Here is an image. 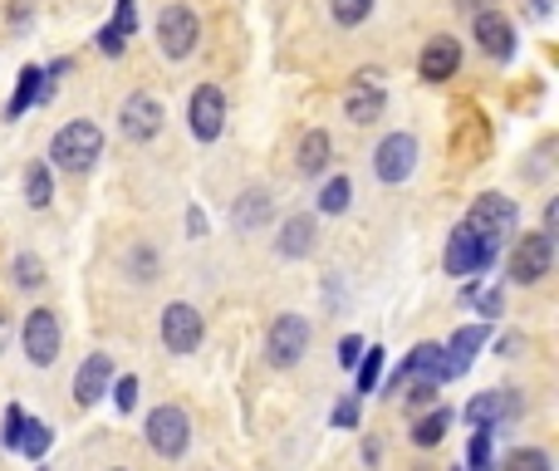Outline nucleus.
<instances>
[{"mask_svg":"<svg viewBox=\"0 0 559 471\" xmlns=\"http://www.w3.org/2000/svg\"><path fill=\"white\" fill-rule=\"evenodd\" d=\"M456 5H466V10H481V0H456Z\"/></svg>","mask_w":559,"mask_h":471,"instance_id":"45","label":"nucleus"},{"mask_svg":"<svg viewBox=\"0 0 559 471\" xmlns=\"http://www.w3.org/2000/svg\"><path fill=\"white\" fill-rule=\"evenodd\" d=\"M94 39H98V49H104V55H108V59H118V55H123V49H128V39H123V35H118V30H114V25H104V30H98V35H94Z\"/></svg>","mask_w":559,"mask_h":471,"instance_id":"38","label":"nucleus"},{"mask_svg":"<svg viewBox=\"0 0 559 471\" xmlns=\"http://www.w3.org/2000/svg\"><path fill=\"white\" fill-rule=\"evenodd\" d=\"M49 443H55V433H49V423H39V417H25V427H20V447H15V452H25L29 462H39V457L49 452Z\"/></svg>","mask_w":559,"mask_h":471,"instance_id":"26","label":"nucleus"},{"mask_svg":"<svg viewBox=\"0 0 559 471\" xmlns=\"http://www.w3.org/2000/svg\"><path fill=\"white\" fill-rule=\"evenodd\" d=\"M329 10H334V20L344 30H354V25H364V20L373 15V0H329Z\"/></svg>","mask_w":559,"mask_h":471,"instance_id":"29","label":"nucleus"},{"mask_svg":"<svg viewBox=\"0 0 559 471\" xmlns=\"http://www.w3.org/2000/svg\"><path fill=\"white\" fill-rule=\"evenodd\" d=\"M20 427H25V413H20V408H10V413H5V433H0V443H5L10 452L20 447Z\"/></svg>","mask_w":559,"mask_h":471,"instance_id":"39","label":"nucleus"},{"mask_svg":"<svg viewBox=\"0 0 559 471\" xmlns=\"http://www.w3.org/2000/svg\"><path fill=\"white\" fill-rule=\"evenodd\" d=\"M305 349H309L305 315H280L271 325V334H265V358H271L275 368H295L299 358H305Z\"/></svg>","mask_w":559,"mask_h":471,"instance_id":"8","label":"nucleus"},{"mask_svg":"<svg viewBox=\"0 0 559 471\" xmlns=\"http://www.w3.org/2000/svg\"><path fill=\"white\" fill-rule=\"evenodd\" d=\"M413 167H417V138H413V133H388L383 143L373 148V173H378V182L397 187V182H407V177H413Z\"/></svg>","mask_w":559,"mask_h":471,"instance_id":"7","label":"nucleus"},{"mask_svg":"<svg viewBox=\"0 0 559 471\" xmlns=\"http://www.w3.org/2000/svg\"><path fill=\"white\" fill-rule=\"evenodd\" d=\"M10 275H15V285L20 290H39L45 285V266H39V256H15V266H10Z\"/></svg>","mask_w":559,"mask_h":471,"instance_id":"30","label":"nucleus"},{"mask_svg":"<svg viewBox=\"0 0 559 471\" xmlns=\"http://www.w3.org/2000/svg\"><path fill=\"white\" fill-rule=\"evenodd\" d=\"M476 45L506 64V59L515 55V25L501 15V10H476Z\"/></svg>","mask_w":559,"mask_h":471,"instance_id":"17","label":"nucleus"},{"mask_svg":"<svg viewBox=\"0 0 559 471\" xmlns=\"http://www.w3.org/2000/svg\"><path fill=\"white\" fill-rule=\"evenodd\" d=\"M271 216H275V202H271V192H265V187L241 192V197H236V207H231L236 232H261V226H271Z\"/></svg>","mask_w":559,"mask_h":471,"instance_id":"20","label":"nucleus"},{"mask_svg":"<svg viewBox=\"0 0 559 471\" xmlns=\"http://www.w3.org/2000/svg\"><path fill=\"white\" fill-rule=\"evenodd\" d=\"M486 334H491V329H486V325H462V329H456V334H452V344H447V354H452L456 374H466V368H472V358L486 349Z\"/></svg>","mask_w":559,"mask_h":471,"instance_id":"23","label":"nucleus"},{"mask_svg":"<svg viewBox=\"0 0 559 471\" xmlns=\"http://www.w3.org/2000/svg\"><path fill=\"white\" fill-rule=\"evenodd\" d=\"M496 256H501V246L476 236L466 222L447 236V275H486V270L496 266Z\"/></svg>","mask_w":559,"mask_h":471,"instance_id":"3","label":"nucleus"},{"mask_svg":"<svg viewBox=\"0 0 559 471\" xmlns=\"http://www.w3.org/2000/svg\"><path fill=\"white\" fill-rule=\"evenodd\" d=\"M187 118H192V133L202 143H216L226 128V94L216 84H202L192 89V104H187Z\"/></svg>","mask_w":559,"mask_h":471,"instance_id":"14","label":"nucleus"},{"mask_svg":"<svg viewBox=\"0 0 559 471\" xmlns=\"http://www.w3.org/2000/svg\"><path fill=\"white\" fill-rule=\"evenodd\" d=\"M329 153H334V138H329L324 128H309V133L299 138V148H295L299 173H305V177H319V173L329 167Z\"/></svg>","mask_w":559,"mask_h":471,"instance_id":"22","label":"nucleus"},{"mask_svg":"<svg viewBox=\"0 0 559 471\" xmlns=\"http://www.w3.org/2000/svg\"><path fill=\"white\" fill-rule=\"evenodd\" d=\"M531 15H550V0H531Z\"/></svg>","mask_w":559,"mask_h":471,"instance_id":"44","label":"nucleus"},{"mask_svg":"<svg viewBox=\"0 0 559 471\" xmlns=\"http://www.w3.org/2000/svg\"><path fill=\"white\" fill-rule=\"evenodd\" d=\"M447 427H452V413H447V408H432V413H423L413 423V443L417 447H437L447 437Z\"/></svg>","mask_w":559,"mask_h":471,"instance_id":"25","label":"nucleus"},{"mask_svg":"<svg viewBox=\"0 0 559 471\" xmlns=\"http://www.w3.org/2000/svg\"><path fill=\"white\" fill-rule=\"evenodd\" d=\"M407 378H427V384H452L456 378V364H452V354H447L442 344H417L413 354L403 358V368H397V378H393V388L397 384H407Z\"/></svg>","mask_w":559,"mask_h":471,"instance_id":"13","label":"nucleus"},{"mask_svg":"<svg viewBox=\"0 0 559 471\" xmlns=\"http://www.w3.org/2000/svg\"><path fill=\"white\" fill-rule=\"evenodd\" d=\"M114 30L123 39H133V30H138V0H118V10H114Z\"/></svg>","mask_w":559,"mask_h":471,"instance_id":"35","label":"nucleus"},{"mask_svg":"<svg viewBox=\"0 0 559 471\" xmlns=\"http://www.w3.org/2000/svg\"><path fill=\"white\" fill-rule=\"evenodd\" d=\"M187 232H192V236H202V212H197V207H192V212H187Z\"/></svg>","mask_w":559,"mask_h":471,"instance_id":"43","label":"nucleus"},{"mask_svg":"<svg viewBox=\"0 0 559 471\" xmlns=\"http://www.w3.org/2000/svg\"><path fill=\"white\" fill-rule=\"evenodd\" d=\"M108 388H114V403L123 408V413H133L138 408V378L128 374V378H118V384H108Z\"/></svg>","mask_w":559,"mask_h":471,"instance_id":"36","label":"nucleus"},{"mask_svg":"<svg viewBox=\"0 0 559 471\" xmlns=\"http://www.w3.org/2000/svg\"><path fill=\"white\" fill-rule=\"evenodd\" d=\"M364 364H354L358 368V393H373L378 388V378H383V349H364Z\"/></svg>","mask_w":559,"mask_h":471,"instance_id":"31","label":"nucleus"},{"mask_svg":"<svg viewBox=\"0 0 559 471\" xmlns=\"http://www.w3.org/2000/svg\"><path fill=\"white\" fill-rule=\"evenodd\" d=\"M108 384H114V364H108V354H88L84 364H79V374H74V403L94 408L98 398L108 393Z\"/></svg>","mask_w":559,"mask_h":471,"instance_id":"18","label":"nucleus"},{"mask_svg":"<svg viewBox=\"0 0 559 471\" xmlns=\"http://www.w3.org/2000/svg\"><path fill=\"white\" fill-rule=\"evenodd\" d=\"M476 309H481V319H496L506 309V290H476Z\"/></svg>","mask_w":559,"mask_h":471,"instance_id":"37","label":"nucleus"},{"mask_svg":"<svg viewBox=\"0 0 559 471\" xmlns=\"http://www.w3.org/2000/svg\"><path fill=\"white\" fill-rule=\"evenodd\" d=\"M466 226H472L476 236H486L491 246H506V240L515 236V226H521V207L506 192H481L472 202V212H466Z\"/></svg>","mask_w":559,"mask_h":471,"instance_id":"2","label":"nucleus"},{"mask_svg":"<svg viewBox=\"0 0 559 471\" xmlns=\"http://www.w3.org/2000/svg\"><path fill=\"white\" fill-rule=\"evenodd\" d=\"M456 69H462V45H456L452 35L427 39L423 59H417V74H423L427 84H442V79H456Z\"/></svg>","mask_w":559,"mask_h":471,"instance_id":"16","label":"nucleus"},{"mask_svg":"<svg viewBox=\"0 0 559 471\" xmlns=\"http://www.w3.org/2000/svg\"><path fill=\"white\" fill-rule=\"evenodd\" d=\"M147 447H153L157 457H167V462H177V457L187 452V443H192V423H187V413L177 403H163L147 413Z\"/></svg>","mask_w":559,"mask_h":471,"instance_id":"4","label":"nucleus"},{"mask_svg":"<svg viewBox=\"0 0 559 471\" xmlns=\"http://www.w3.org/2000/svg\"><path fill=\"white\" fill-rule=\"evenodd\" d=\"M515 354H521V334H506L501 339V358H515Z\"/></svg>","mask_w":559,"mask_h":471,"instance_id":"42","label":"nucleus"},{"mask_svg":"<svg viewBox=\"0 0 559 471\" xmlns=\"http://www.w3.org/2000/svg\"><path fill=\"white\" fill-rule=\"evenodd\" d=\"M525 413V398L515 393V388H491V393H476L472 403H466V423L472 427H501V423H515V417Z\"/></svg>","mask_w":559,"mask_h":471,"instance_id":"12","label":"nucleus"},{"mask_svg":"<svg viewBox=\"0 0 559 471\" xmlns=\"http://www.w3.org/2000/svg\"><path fill=\"white\" fill-rule=\"evenodd\" d=\"M163 104L153 94H128L123 108H118V128H123L128 143H153L163 133Z\"/></svg>","mask_w":559,"mask_h":471,"instance_id":"9","label":"nucleus"},{"mask_svg":"<svg viewBox=\"0 0 559 471\" xmlns=\"http://www.w3.org/2000/svg\"><path fill=\"white\" fill-rule=\"evenodd\" d=\"M197 39H202V20L187 5H163V15H157V49L167 59H187L197 49Z\"/></svg>","mask_w":559,"mask_h":471,"instance_id":"6","label":"nucleus"},{"mask_svg":"<svg viewBox=\"0 0 559 471\" xmlns=\"http://www.w3.org/2000/svg\"><path fill=\"white\" fill-rule=\"evenodd\" d=\"M491 427H476V437H472V447H466V467L472 471H491Z\"/></svg>","mask_w":559,"mask_h":471,"instance_id":"32","label":"nucleus"},{"mask_svg":"<svg viewBox=\"0 0 559 471\" xmlns=\"http://www.w3.org/2000/svg\"><path fill=\"white\" fill-rule=\"evenodd\" d=\"M202 334H206V325H202V315H197V305L177 299V305L163 309V344H167V354H197Z\"/></svg>","mask_w":559,"mask_h":471,"instance_id":"11","label":"nucleus"},{"mask_svg":"<svg viewBox=\"0 0 559 471\" xmlns=\"http://www.w3.org/2000/svg\"><path fill=\"white\" fill-rule=\"evenodd\" d=\"M49 98H55V79H45L39 64H25L15 79V98L5 104V118H20L29 104H49Z\"/></svg>","mask_w":559,"mask_h":471,"instance_id":"19","label":"nucleus"},{"mask_svg":"<svg viewBox=\"0 0 559 471\" xmlns=\"http://www.w3.org/2000/svg\"><path fill=\"white\" fill-rule=\"evenodd\" d=\"M334 423H338V427H354V403H338V408H334Z\"/></svg>","mask_w":559,"mask_h":471,"instance_id":"41","label":"nucleus"},{"mask_svg":"<svg viewBox=\"0 0 559 471\" xmlns=\"http://www.w3.org/2000/svg\"><path fill=\"white\" fill-rule=\"evenodd\" d=\"M25 202L35 207V212H45V207L55 202V173H49V163L25 167Z\"/></svg>","mask_w":559,"mask_h":471,"instance_id":"24","label":"nucleus"},{"mask_svg":"<svg viewBox=\"0 0 559 471\" xmlns=\"http://www.w3.org/2000/svg\"><path fill=\"white\" fill-rule=\"evenodd\" d=\"M407 388V408H432L437 403V384H427V378H407V384H397V393Z\"/></svg>","mask_w":559,"mask_h":471,"instance_id":"34","label":"nucleus"},{"mask_svg":"<svg viewBox=\"0 0 559 471\" xmlns=\"http://www.w3.org/2000/svg\"><path fill=\"white\" fill-rule=\"evenodd\" d=\"M314 240H319V226H314V216H289L285 226H280V236H275V250L285 260H305L309 250H314Z\"/></svg>","mask_w":559,"mask_h":471,"instance_id":"21","label":"nucleus"},{"mask_svg":"<svg viewBox=\"0 0 559 471\" xmlns=\"http://www.w3.org/2000/svg\"><path fill=\"white\" fill-rule=\"evenodd\" d=\"M555 266V236L550 232H525L511 250V280L515 285H540Z\"/></svg>","mask_w":559,"mask_h":471,"instance_id":"5","label":"nucleus"},{"mask_svg":"<svg viewBox=\"0 0 559 471\" xmlns=\"http://www.w3.org/2000/svg\"><path fill=\"white\" fill-rule=\"evenodd\" d=\"M348 202H354V182L348 177H329L324 192H319V212L338 216V212H348Z\"/></svg>","mask_w":559,"mask_h":471,"instance_id":"27","label":"nucleus"},{"mask_svg":"<svg viewBox=\"0 0 559 471\" xmlns=\"http://www.w3.org/2000/svg\"><path fill=\"white\" fill-rule=\"evenodd\" d=\"M128 275H133L138 285H147V280L157 275V256H153V250H147V246H133V250H128Z\"/></svg>","mask_w":559,"mask_h":471,"instance_id":"33","label":"nucleus"},{"mask_svg":"<svg viewBox=\"0 0 559 471\" xmlns=\"http://www.w3.org/2000/svg\"><path fill=\"white\" fill-rule=\"evenodd\" d=\"M358 354H364V339H358V334H348L344 344H338V364H344V368H354V364H358Z\"/></svg>","mask_w":559,"mask_h":471,"instance_id":"40","label":"nucleus"},{"mask_svg":"<svg viewBox=\"0 0 559 471\" xmlns=\"http://www.w3.org/2000/svg\"><path fill=\"white\" fill-rule=\"evenodd\" d=\"M501 471H555V462H550V452H540V447H521V452L506 457Z\"/></svg>","mask_w":559,"mask_h":471,"instance_id":"28","label":"nucleus"},{"mask_svg":"<svg viewBox=\"0 0 559 471\" xmlns=\"http://www.w3.org/2000/svg\"><path fill=\"white\" fill-rule=\"evenodd\" d=\"M456 471H472V467H456Z\"/></svg>","mask_w":559,"mask_h":471,"instance_id":"46","label":"nucleus"},{"mask_svg":"<svg viewBox=\"0 0 559 471\" xmlns=\"http://www.w3.org/2000/svg\"><path fill=\"white\" fill-rule=\"evenodd\" d=\"M59 339H64V334H59V315H55V309H45V305L29 309V315H25V358H29V364H35V368L55 364V358H59Z\"/></svg>","mask_w":559,"mask_h":471,"instance_id":"10","label":"nucleus"},{"mask_svg":"<svg viewBox=\"0 0 559 471\" xmlns=\"http://www.w3.org/2000/svg\"><path fill=\"white\" fill-rule=\"evenodd\" d=\"M98 157H104V128L88 123V118L59 128L55 143H49V163L64 167V173H88Z\"/></svg>","mask_w":559,"mask_h":471,"instance_id":"1","label":"nucleus"},{"mask_svg":"<svg viewBox=\"0 0 559 471\" xmlns=\"http://www.w3.org/2000/svg\"><path fill=\"white\" fill-rule=\"evenodd\" d=\"M383 108H388V94H383V84H378V74H358L354 89L344 94V118L364 128V123H378Z\"/></svg>","mask_w":559,"mask_h":471,"instance_id":"15","label":"nucleus"}]
</instances>
